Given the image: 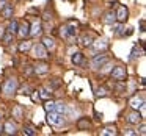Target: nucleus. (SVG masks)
I'll use <instances>...</instances> for the list:
<instances>
[{
  "label": "nucleus",
  "mask_w": 146,
  "mask_h": 136,
  "mask_svg": "<svg viewBox=\"0 0 146 136\" xmlns=\"http://www.w3.org/2000/svg\"><path fill=\"white\" fill-rule=\"evenodd\" d=\"M2 91L5 95H13L17 91V80L16 78H8L2 86Z\"/></svg>",
  "instance_id": "nucleus-1"
},
{
  "label": "nucleus",
  "mask_w": 146,
  "mask_h": 136,
  "mask_svg": "<svg viewBox=\"0 0 146 136\" xmlns=\"http://www.w3.org/2000/svg\"><path fill=\"white\" fill-rule=\"evenodd\" d=\"M108 63V55L105 53H99V55H94L91 58V67L93 69H101L104 67V64Z\"/></svg>",
  "instance_id": "nucleus-2"
},
{
  "label": "nucleus",
  "mask_w": 146,
  "mask_h": 136,
  "mask_svg": "<svg viewBox=\"0 0 146 136\" xmlns=\"http://www.w3.org/2000/svg\"><path fill=\"white\" fill-rule=\"evenodd\" d=\"M47 122L54 127H61L64 124V117L63 114H58L55 111H49L47 113Z\"/></svg>",
  "instance_id": "nucleus-3"
},
{
  "label": "nucleus",
  "mask_w": 146,
  "mask_h": 136,
  "mask_svg": "<svg viewBox=\"0 0 146 136\" xmlns=\"http://www.w3.org/2000/svg\"><path fill=\"white\" fill-rule=\"evenodd\" d=\"M110 77L115 80V81H124L126 77H127V72H126V69H124L123 66H115L113 69H111V72H110Z\"/></svg>",
  "instance_id": "nucleus-4"
},
{
  "label": "nucleus",
  "mask_w": 146,
  "mask_h": 136,
  "mask_svg": "<svg viewBox=\"0 0 146 136\" xmlns=\"http://www.w3.org/2000/svg\"><path fill=\"white\" fill-rule=\"evenodd\" d=\"M33 57L38 58V60H46L49 57L47 55V49L42 44H35L33 45Z\"/></svg>",
  "instance_id": "nucleus-5"
},
{
  "label": "nucleus",
  "mask_w": 146,
  "mask_h": 136,
  "mask_svg": "<svg viewBox=\"0 0 146 136\" xmlns=\"http://www.w3.org/2000/svg\"><path fill=\"white\" fill-rule=\"evenodd\" d=\"M115 16H116V20L118 22H126L127 20V16H129V10H127L126 7H124V5H119V7H118V10L115 11Z\"/></svg>",
  "instance_id": "nucleus-6"
},
{
  "label": "nucleus",
  "mask_w": 146,
  "mask_h": 136,
  "mask_svg": "<svg viewBox=\"0 0 146 136\" xmlns=\"http://www.w3.org/2000/svg\"><path fill=\"white\" fill-rule=\"evenodd\" d=\"M2 131H3L5 135H16V133H17V125L13 122V120H8V122L3 124Z\"/></svg>",
  "instance_id": "nucleus-7"
},
{
  "label": "nucleus",
  "mask_w": 146,
  "mask_h": 136,
  "mask_svg": "<svg viewBox=\"0 0 146 136\" xmlns=\"http://www.w3.org/2000/svg\"><path fill=\"white\" fill-rule=\"evenodd\" d=\"M16 35H19V38L25 39L27 36H30V24L29 22H24L21 24L19 27H17V33Z\"/></svg>",
  "instance_id": "nucleus-8"
},
{
  "label": "nucleus",
  "mask_w": 146,
  "mask_h": 136,
  "mask_svg": "<svg viewBox=\"0 0 146 136\" xmlns=\"http://www.w3.org/2000/svg\"><path fill=\"white\" fill-rule=\"evenodd\" d=\"M42 35V25L39 20H35L33 25H30V36L36 38V36H41Z\"/></svg>",
  "instance_id": "nucleus-9"
},
{
  "label": "nucleus",
  "mask_w": 146,
  "mask_h": 136,
  "mask_svg": "<svg viewBox=\"0 0 146 136\" xmlns=\"http://www.w3.org/2000/svg\"><path fill=\"white\" fill-rule=\"evenodd\" d=\"M90 47H93V50L94 52H99V50H105V49L108 47V42L107 39H98V41H93V44L90 45Z\"/></svg>",
  "instance_id": "nucleus-10"
},
{
  "label": "nucleus",
  "mask_w": 146,
  "mask_h": 136,
  "mask_svg": "<svg viewBox=\"0 0 146 136\" xmlns=\"http://www.w3.org/2000/svg\"><path fill=\"white\" fill-rule=\"evenodd\" d=\"M126 119H127V122H129V124H132V125H133V124L141 122V119H143V117L140 116L138 110H132L129 114H127V117H126Z\"/></svg>",
  "instance_id": "nucleus-11"
},
{
  "label": "nucleus",
  "mask_w": 146,
  "mask_h": 136,
  "mask_svg": "<svg viewBox=\"0 0 146 136\" xmlns=\"http://www.w3.org/2000/svg\"><path fill=\"white\" fill-rule=\"evenodd\" d=\"M33 72L38 74V75H42V74H47L49 72V64L47 63H38L33 66Z\"/></svg>",
  "instance_id": "nucleus-12"
},
{
  "label": "nucleus",
  "mask_w": 146,
  "mask_h": 136,
  "mask_svg": "<svg viewBox=\"0 0 146 136\" xmlns=\"http://www.w3.org/2000/svg\"><path fill=\"white\" fill-rule=\"evenodd\" d=\"M130 106H132V110L143 108V106H145V99H143V97H138V95L132 97V99H130Z\"/></svg>",
  "instance_id": "nucleus-13"
},
{
  "label": "nucleus",
  "mask_w": 146,
  "mask_h": 136,
  "mask_svg": "<svg viewBox=\"0 0 146 136\" xmlns=\"http://www.w3.org/2000/svg\"><path fill=\"white\" fill-rule=\"evenodd\" d=\"M11 116H13L16 120H22V117H24V108H22V105H16V106L11 110Z\"/></svg>",
  "instance_id": "nucleus-14"
},
{
  "label": "nucleus",
  "mask_w": 146,
  "mask_h": 136,
  "mask_svg": "<svg viewBox=\"0 0 146 136\" xmlns=\"http://www.w3.org/2000/svg\"><path fill=\"white\" fill-rule=\"evenodd\" d=\"M101 135L102 136H115V135H118V130L115 125H107L101 130Z\"/></svg>",
  "instance_id": "nucleus-15"
},
{
  "label": "nucleus",
  "mask_w": 146,
  "mask_h": 136,
  "mask_svg": "<svg viewBox=\"0 0 146 136\" xmlns=\"http://www.w3.org/2000/svg\"><path fill=\"white\" fill-rule=\"evenodd\" d=\"M93 41H94V35H91V33H85V35L80 38V42H82L83 47H90V45L93 44Z\"/></svg>",
  "instance_id": "nucleus-16"
},
{
  "label": "nucleus",
  "mask_w": 146,
  "mask_h": 136,
  "mask_svg": "<svg viewBox=\"0 0 146 136\" xmlns=\"http://www.w3.org/2000/svg\"><path fill=\"white\" fill-rule=\"evenodd\" d=\"M104 24H108V25H111L113 22H116V16H115V11H107V13L104 14Z\"/></svg>",
  "instance_id": "nucleus-17"
},
{
  "label": "nucleus",
  "mask_w": 146,
  "mask_h": 136,
  "mask_svg": "<svg viewBox=\"0 0 146 136\" xmlns=\"http://www.w3.org/2000/svg\"><path fill=\"white\" fill-rule=\"evenodd\" d=\"M77 127H79V130H88L90 127H91V124H90L88 117H80V119L77 120Z\"/></svg>",
  "instance_id": "nucleus-18"
},
{
  "label": "nucleus",
  "mask_w": 146,
  "mask_h": 136,
  "mask_svg": "<svg viewBox=\"0 0 146 136\" xmlns=\"http://www.w3.org/2000/svg\"><path fill=\"white\" fill-rule=\"evenodd\" d=\"M13 13H14V8H13V5H10V3L2 10V16H3L5 19H11V17H13Z\"/></svg>",
  "instance_id": "nucleus-19"
},
{
  "label": "nucleus",
  "mask_w": 146,
  "mask_h": 136,
  "mask_svg": "<svg viewBox=\"0 0 146 136\" xmlns=\"http://www.w3.org/2000/svg\"><path fill=\"white\" fill-rule=\"evenodd\" d=\"M143 53H145V52H143L141 49L138 47V44H135V45H133V49H132V53H130V58H129V60L133 61V60H137L138 57H141Z\"/></svg>",
  "instance_id": "nucleus-20"
},
{
  "label": "nucleus",
  "mask_w": 146,
  "mask_h": 136,
  "mask_svg": "<svg viewBox=\"0 0 146 136\" xmlns=\"http://www.w3.org/2000/svg\"><path fill=\"white\" fill-rule=\"evenodd\" d=\"M77 114V108L74 106V105H66V110H64V116L71 117V119H74Z\"/></svg>",
  "instance_id": "nucleus-21"
},
{
  "label": "nucleus",
  "mask_w": 146,
  "mask_h": 136,
  "mask_svg": "<svg viewBox=\"0 0 146 136\" xmlns=\"http://www.w3.org/2000/svg\"><path fill=\"white\" fill-rule=\"evenodd\" d=\"M42 45H44L46 49H47V52L49 50H54L55 49V41L52 38H42V42H41Z\"/></svg>",
  "instance_id": "nucleus-22"
},
{
  "label": "nucleus",
  "mask_w": 146,
  "mask_h": 136,
  "mask_svg": "<svg viewBox=\"0 0 146 136\" xmlns=\"http://www.w3.org/2000/svg\"><path fill=\"white\" fill-rule=\"evenodd\" d=\"M64 110H66V103H63V102H55V108H54L55 113L64 116Z\"/></svg>",
  "instance_id": "nucleus-23"
},
{
  "label": "nucleus",
  "mask_w": 146,
  "mask_h": 136,
  "mask_svg": "<svg viewBox=\"0 0 146 136\" xmlns=\"http://www.w3.org/2000/svg\"><path fill=\"white\" fill-rule=\"evenodd\" d=\"M17 27H19V24H17V20H11L10 25H8V33H11V35H16L17 33Z\"/></svg>",
  "instance_id": "nucleus-24"
},
{
  "label": "nucleus",
  "mask_w": 146,
  "mask_h": 136,
  "mask_svg": "<svg viewBox=\"0 0 146 136\" xmlns=\"http://www.w3.org/2000/svg\"><path fill=\"white\" fill-rule=\"evenodd\" d=\"M82 61H83V53H80V52H76V53H72V63L76 64V66H79Z\"/></svg>",
  "instance_id": "nucleus-25"
},
{
  "label": "nucleus",
  "mask_w": 146,
  "mask_h": 136,
  "mask_svg": "<svg viewBox=\"0 0 146 136\" xmlns=\"http://www.w3.org/2000/svg\"><path fill=\"white\" fill-rule=\"evenodd\" d=\"M39 97L41 99H50V94H52V91H47L46 88H39Z\"/></svg>",
  "instance_id": "nucleus-26"
},
{
  "label": "nucleus",
  "mask_w": 146,
  "mask_h": 136,
  "mask_svg": "<svg viewBox=\"0 0 146 136\" xmlns=\"http://www.w3.org/2000/svg\"><path fill=\"white\" fill-rule=\"evenodd\" d=\"M30 47H32V42H30V41H24V42H21V44H19V52H27Z\"/></svg>",
  "instance_id": "nucleus-27"
},
{
  "label": "nucleus",
  "mask_w": 146,
  "mask_h": 136,
  "mask_svg": "<svg viewBox=\"0 0 146 136\" xmlns=\"http://www.w3.org/2000/svg\"><path fill=\"white\" fill-rule=\"evenodd\" d=\"M105 95H107V89H105L104 86H101V88H98V89H96V97H98V99L105 97Z\"/></svg>",
  "instance_id": "nucleus-28"
},
{
  "label": "nucleus",
  "mask_w": 146,
  "mask_h": 136,
  "mask_svg": "<svg viewBox=\"0 0 146 136\" xmlns=\"http://www.w3.org/2000/svg\"><path fill=\"white\" fill-rule=\"evenodd\" d=\"M13 38H14V35H11V33L5 32V35H3V38H2V41H3V44H10V42L13 41Z\"/></svg>",
  "instance_id": "nucleus-29"
},
{
  "label": "nucleus",
  "mask_w": 146,
  "mask_h": 136,
  "mask_svg": "<svg viewBox=\"0 0 146 136\" xmlns=\"http://www.w3.org/2000/svg\"><path fill=\"white\" fill-rule=\"evenodd\" d=\"M54 108H55V102L49 100V102H46V103H44V110H46V113H49V111H54Z\"/></svg>",
  "instance_id": "nucleus-30"
},
{
  "label": "nucleus",
  "mask_w": 146,
  "mask_h": 136,
  "mask_svg": "<svg viewBox=\"0 0 146 136\" xmlns=\"http://www.w3.org/2000/svg\"><path fill=\"white\" fill-rule=\"evenodd\" d=\"M121 30H123V27H121V22H119V24H115V22L111 24V32H113L115 35H119Z\"/></svg>",
  "instance_id": "nucleus-31"
},
{
  "label": "nucleus",
  "mask_w": 146,
  "mask_h": 136,
  "mask_svg": "<svg viewBox=\"0 0 146 136\" xmlns=\"http://www.w3.org/2000/svg\"><path fill=\"white\" fill-rule=\"evenodd\" d=\"M24 133H25V135H30V136H35L36 135V131L32 128V127H25V128H24Z\"/></svg>",
  "instance_id": "nucleus-32"
},
{
  "label": "nucleus",
  "mask_w": 146,
  "mask_h": 136,
  "mask_svg": "<svg viewBox=\"0 0 146 136\" xmlns=\"http://www.w3.org/2000/svg\"><path fill=\"white\" fill-rule=\"evenodd\" d=\"M19 94H25V95H29V94H30V86L27 85V86H24V88H21V89H19Z\"/></svg>",
  "instance_id": "nucleus-33"
},
{
  "label": "nucleus",
  "mask_w": 146,
  "mask_h": 136,
  "mask_svg": "<svg viewBox=\"0 0 146 136\" xmlns=\"http://www.w3.org/2000/svg\"><path fill=\"white\" fill-rule=\"evenodd\" d=\"M138 133H140L141 136L146 135V125H145V124H141V125H140V131H137V135H138Z\"/></svg>",
  "instance_id": "nucleus-34"
},
{
  "label": "nucleus",
  "mask_w": 146,
  "mask_h": 136,
  "mask_svg": "<svg viewBox=\"0 0 146 136\" xmlns=\"http://www.w3.org/2000/svg\"><path fill=\"white\" fill-rule=\"evenodd\" d=\"M124 135H129V136H135V135H137V131H133L132 128H126V130H124Z\"/></svg>",
  "instance_id": "nucleus-35"
},
{
  "label": "nucleus",
  "mask_w": 146,
  "mask_h": 136,
  "mask_svg": "<svg viewBox=\"0 0 146 136\" xmlns=\"http://www.w3.org/2000/svg\"><path fill=\"white\" fill-rule=\"evenodd\" d=\"M7 5H8V0H0V11L3 10V8L7 7Z\"/></svg>",
  "instance_id": "nucleus-36"
},
{
  "label": "nucleus",
  "mask_w": 146,
  "mask_h": 136,
  "mask_svg": "<svg viewBox=\"0 0 146 136\" xmlns=\"http://www.w3.org/2000/svg\"><path fill=\"white\" fill-rule=\"evenodd\" d=\"M5 32H7V28H5V27H2V25H0V39L3 38V35H5Z\"/></svg>",
  "instance_id": "nucleus-37"
},
{
  "label": "nucleus",
  "mask_w": 146,
  "mask_h": 136,
  "mask_svg": "<svg viewBox=\"0 0 146 136\" xmlns=\"http://www.w3.org/2000/svg\"><path fill=\"white\" fill-rule=\"evenodd\" d=\"M94 116H96V120H101V119H102V114H101V113H98V111L94 113Z\"/></svg>",
  "instance_id": "nucleus-38"
},
{
  "label": "nucleus",
  "mask_w": 146,
  "mask_h": 136,
  "mask_svg": "<svg viewBox=\"0 0 146 136\" xmlns=\"http://www.w3.org/2000/svg\"><path fill=\"white\" fill-rule=\"evenodd\" d=\"M140 32H145V20L140 22Z\"/></svg>",
  "instance_id": "nucleus-39"
},
{
  "label": "nucleus",
  "mask_w": 146,
  "mask_h": 136,
  "mask_svg": "<svg viewBox=\"0 0 146 136\" xmlns=\"http://www.w3.org/2000/svg\"><path fill=\"white\" fill-rule=\"evenodd\" d=\"M25 72H27V74H29V75H30V74H32V72H33V69H32V66H27V69H25Z\"/></svg>",
  "instance_id": "nucleus-40"
},
{
  "label": "nucleus",
  "mask_w": 146,
  "mask_h": 136,
  "mask_svg": "<svg viewBox=\"0 0 146 136\" xmlns=\"http://www.w3.org/2000/svg\"><path fill=\"white\" fill-rule=\"evenodd\" d=\"M2 128H3V125H2V124H0V133H2Z\"/></svg>",
  "instance_id": "nucleus-41"
}]
</instances>
